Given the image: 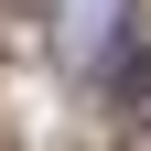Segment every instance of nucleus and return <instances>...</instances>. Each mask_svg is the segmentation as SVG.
Returning a JSON list of instances; mask_svg holds the SVG:
<instances>
[{"mask_svg": "<svg viewBox=\"0 0 151 151\" xmlns=\"http://www.w3.org/2000/svg\"><path fill=\"white\" fill-rule=\"evenodd\" d=\"M54 65L76 86H108L129 65V0H65L54 11Z\"/></svg>", "mask_w": 151, "mask_h": 151, "instance_id": "nucleus-1", "label": "nucleus"}]
</instances>
